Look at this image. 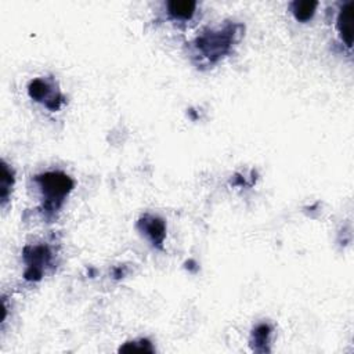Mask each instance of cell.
<instances>
[{
  "mask_svg": "<svg viewBox=\"0 0 354 354\" xmlns=\"http://www.w3.org/2000/svg\"><path fill=\"white\" fill-rule=\"evenodd\" d=\"M239 28L242 26L232 24L220 29H210L196 37L194 46L202 57L210 62H216L231 50L234 41L236 40V33H239Z\"/></svg>",
  "mask_w": 354,
  "mask_h": 354,
  "instance_id": "obj_1",
  "label": "cell"
},
{
  "mask_svg": "<svg viewBox=\"0 0 354 354\" xmlns=\"http://www.w3.org/2000/svg\"><path fill=\"white\" fill-rule=\"evenodd\" d=\"M35 183L46 201L44 206L51 210L58 209L73 188V180L58 170L37 174L35 177Z\"/></svg>",
  "mask_w": 354,
  "mask_h": 354,
  "instance_id": "obj_2",
  "label": "cell"
},
{
  "mask_svg": "<svg viewBox=\"0 0 354 354\" xmlns=\"http://www.w3.org/2000/svg\"><path fill=\"white\" fill-rule=\"evenodd\" d=\"M24 260L26 263L25 278L28 281H39L46 266L51 261V252L46 245L26 246L24 249Z\"/></svg>",
  "mask_w": 354,
  "mask_h": 354,
  "instance_id": "obj_3",
  "label": "cell"
},
{
  "mask_svg": "<svg viewBox=\"0 0 354 354\" xmlns=\"http://www.w3.org/2000/svg\"><path fill=\"white\" fill-rule=\"evenodd\" d=\"M28 93L30 98H33L35 101L44 102V105L51 111H57L64 102V97L59 93H55L51 88V86L44 79H40V77L29 82Z\"/></svg>",
  "mask_w": 354,
  "mask_h": 354,
  "instance_id": "obj_4",
  "label": "cell"
},
{
  "mask_svg": "<svg viewBox=\"0 0 354 354\" xmlns=\"http://www.w3.org/2000/svg\"><path fill=\"white\" fill-rule=\"evenodd\" d=\"M138 230L144 232L149 241L153 243V246L162 249L165 236H166V224L162 218L151 214H145L144 217L140 218L137 224Z\"/></svg>",
  "mask_w": 354,
  "mask_h": 354,
  "instance_id": "obj_5",
  "label": "cell"
},
{
  "mask_svg": "<svg viewBox=\"0 0 354 354\" xmlns=\"http://www.w3.org/2000/svg\"><path fill=\"white\" fill-rule=\"evenodd\" d=\"M353 25H354V1H347L342 6L337 19L336 28L344 44L347 47L353 46Z\"/></svg>",
  "mask_w": 354,
  "mask_h": 354,
  "instance_id": "obj_6",
  "label": "cell"
},
{
  "mask_svg": "<svg viewBox=\"0 0 354 354\" xmlns=\"http://www.w3.org/2000/svg\"><path fill=\"white\" fill-rule=\"evenodd\" d=\"M167 12L176 19H189L196 8V3L192 0H171L166 4Z\"/></svg>",
  "mask_w": 354,
  "mask_h": 354,
  "instance_id": "obj_7",
  "label": "cell"
},
{
  "mask_svg": "<svg viewBox=\"0 0 354 354\" xmlns=\"http://www.w3.org/2000/svg\"><path fill=\"white\" fill-rule=\"evenodd\" d=\"M317 7H318L317 1H311V0L299 1V0H296L290 4V11L293 12V15L297 21L306 22V21L313 18Z\"/></svg>",
  "mask_w": 354,
  "mask_h": 354,
  "instance_id": "obj_8",
  "label": "cell"
},
{
  "mask_svg": "<svg viewBox=\"0 0 354 354\" xmlns=\"http://www.w3.org/2000/svg\"><path fill=\"white\" fill-rule=\"evenodd\" d=\"M14 185V173L10 169V166L1 160V177H0V198H1V205L4 206L6 202L8 201L11 187Z\"/></svg>",
  "mask_w": 354,
  "mask_h": 354,
  "instance_id": "obj_9",
  "label": "cell"
},
{
  "mask_svg": "<svg viewBox=\"0 0 354 354\" xmlns=\"http://www.w3.org/2000/svg\"><path fill=\"white\" fill-rule=\"evenodd\" d=\"M271 328L267 324H260L253 329V348L256 351L264 353L268 351V342H270Z\"/></svg>",
  "mask_w": 354,
  "mask_h": 354,
  "instance_id": "obj_10",
  "label": "cell"
},
{
  "mask_svg": "<svg viewBox=\"0 0 354 354\" xmlns=\"http://www.w3.org/2000/svg\"><path fill=\"white\" fill-rule=\"evenodd\" d=\"M119 351H153V347L151 346V343L147 339H140V340H133V342H127L124 343Z\"/></svg>",
  "mask_w": 354,
  "mask_h": 354,
  "instance_id": "obj_11",
  "label": "cell"
}]
</instances>
